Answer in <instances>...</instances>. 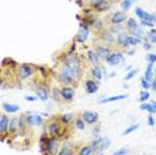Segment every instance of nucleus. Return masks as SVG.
I'll use <instances>...</instances> for the list:
<instances>
[{
    "label": "nucleus",
    "instance_id": "obj_1",
    "mask_svg": "<svg viewBox=\"0 0 156 155\" xmlns=\"http://www.w3.org/2000/svg\"><path fill=\"white\" fill-rule=\"evenodd\" d=\"M57 149H59V140L56 139V136H51L48 138V140H47V143L44 144L43 150L46 151L48 155H53L57 153Z\"/></svg>",
    "mask_w": 156,
    "mask_h": 155
},
{
    "label": "nucleus",
    "instance_id": "obj_2",
    "mask_svg": "<svg viewBox=\"0 0 156 155\" xmlns=\"http://www.w3.org/2000/svg\"><path fill=\"white\" fill-rule=\"evenodd\" d=\"M35 72V67L31 66V64H27V63H24V64H20L19 66V78L23 80L28 79L29 76L32 75V74Z\"/></svg>",
    "mask_w": 156,
    "mask_h": 155
},
{
    "label": "nucleus",
    "instance_id": "obj_3",
    "mask_svg": "<svg viewBox=\"0 0 156 155\" xmlns=\"http://www.w3.org/2000/svg\"><path fill=\"white\" fill-rule=\"evenodd\" d=\"M88 36H90V29H88V27L84 24V23H80L79 31H77V33H76L75 40L76 42H79V43H86Z\"/></svg>",
    "mask_w": 156,
    "mask_h": 155
},
{
    "label": "nucleus",
    "instance_id": "obj_4",
    "mask_svg": "<svg viewBox=\"0 0 156 155\" xmlns=\"http://www.w3.org/2000/svg\"><path fill=\"white\" fill-rule=\"evenodd\" d=\"M123 58H124V56H123V53H121V52H111L110 55L107 56L106 62L110 66L116 67L117 64H120V63L123 62Z\"/></svg>",
    "mask_w": 156,
    "mask_h": 155
},
{
    "label": "nucleus",
    "instance_id": "obj_5",
    "mask_svg": "<svg viewBox=\"0 0 156 155\" xmlns=\"http://www.w3.org/2000/svg\"><path fill=\"white\" fill-rule=\"evenodd\" d=\"M25 122L28 126H42L43 124V118L36 114L27 112L25 114Z\"/></svg>",
    "mask_w": 156,
    "mask_h": 155
},
{
    "label": "nucleus",
    "instance_id": "obj_6",
    "mask_svg": "<svg viewBox=\"0 0 156 155\" xmlns=\"http://www.w3.org/2000/svg\"><path fill=\"white\" fill-rule=\"evenodd\" d=\"M73 96H75V90H73L71 86H64L62 88L63 100H66V102H71V100L73 99Z\"/></svg>",
    "mask_w": 156,
    "mask_h": 155
},
{
    "label": "nucleus",
    "instance_id": "obj_7",
    "mask_svg": "<svg viewBox=\"0 0 156 155\" xmlns=\"http://www.w3.org/2000/svg\"><path fill=\"white\" fill-rule=\"evenodd\" d=\"M60 131H62V129H60L59 123L49 122L48 124H47V134H49L51 136H57L60 134Z\"/></svg>",
    "mask_w": 156,
    "mask_h": 155
},
{
    "label": "nucleus",
    "instance_id": "obj_8",
    "mask_svg": "<svg viewBox=\"0 0 156 155\" xmlns=\"http://www.w3.org/2000/svg\"><path fill=\"white\" fill-rule=\"evenodd\" d=\"M97 112H92V111H86V112H83V119L84 122L88 123V124H93L97 122Z\"/></svg>",
    "mask_w": 156,
    "mask_h": 155
},
{
    "label": "nucleus",
    "instance_id": "obj_9",
    "mask_svg": "<svg viewBox=\"0 0 156 155\" xmlns=\"http://www.w3.org/2000/svg\"><path fill=\"white\" fill-rule=\"evenodd\" d=\"M125 20H127V15L124 12H115L111 16V23L112 24H121Z\"/></svg>",
    "mask_w": 156,
    "mask_h": 155
},
{
    "label": "nucleus",
    "instance_id": "obj_10",
    "mask_svg": "<svg viewBox=\"0 0 156 155\" xmlns=\"http://www.w3.org/2000/svg\"><path fill=\"white\" fill-rule=\"evenodd\" d=\"M9 122H11V119H8L4 114L0 116V133H2V135H4L9 130Z\"/></svg>",
    "mask_w": 156,
    "mask_h": 155
},
{
    "label": "nucleus",
    "instance_id": "obj_11",
    "mask_svg": "<svg viewBox=\"0 0 156 155\" xmlns=\"http://www.w3.org/2000/svg\"><path fill=\"white\" fill-rule=\"evenodd\" d=\"M99 90V84H97L95 80L92 79H88L86 80V91H87V94H95L96 91Z\"/></svg>",
    "mask_w": 156,
    "mask_h": 155
},
{
    "label": "nucleus",
    "instance_id": "obj_12",
    "mask_svg": "<svg viewBox=\"0 0 156 155\" xmlns=\"http://www.w3.org/2000/svg\"><path fill=\"white\" fill-rule=\"evenodd\" d=\"M36 90V96H38V99H42V100H48V88L44 86H39Z\"/></svg>",
    "mask_w": 156,
    "mask_h": 155
},
{
    "label": "nucleus",
    "instance_id": "obj_13",
    "mask_svg": "<svg viewBox=\"0 0 156 155\" xmlns=\"http://www.w3.org/2000/svg\"><path fill=\"white\" fill-rule=\"evenodd\" d=\"M128 38H130V35H128L127 32H120L117 36V44L120 47H123V48L130 47V44H128Z\"/></svg>",
    "mask_w": 156,
    "mask_h": 155
},
{
    "label": "nucleus",
    "instance_id": "obj_14",
    "mask_svg": "<svg viewBox=\"0 0 156 155\" xmlns=\"http://www.w3.org/2000/svg\"><path fill=\"white\" fill-rule=\"evenodd\" d=\"M87 59H88V62L91 63L93 67L95 66H99V56H97V53L96 51H92V50H90V51L87 52Z\"/></svg>",
    "mask_w": 156,
    "mask_h": 155
},
{
    "label": "nucleus",
    "instance_id": "obj_15",
    "mask_svg": "<svg viewBox=\"0 0 156 155\" xmlns=\"http://www.w3.org/2000/svg\"><path fill=\"white\" fill-rule=\"evenodd\" d=\"M96 53H97V56H99V59H107V56L111 53V51L106 46H99L96 48Z\"/></svg>",
    "mask_w": 156,
    "mask_h": 155
},
{
    "label": "nucleus",
    "instance_id": "obj_16",
    "mask_svg": "<svg viewBox=\"0 0 156 155\" xmlns=\"http://www.w3.org/2000/svg\"><path fill=\"white\" fill-rule=\"evenodd\" d=\"M100 39L103 40V42H106L107 44H112L115 42V38H114V33L111 31H103L100 35Z\"/></svg>",
    "mask_w": 156,
    "mask_h": 155
},
{
    "label": "nucleus",
    "instance_id": "obj_17",
    "mask_svg": "<svg viewBox=\"0 0 156 155\" xmlns=\"http://www.w3.org/2000/svg\"><path fill=\"white\" fill-rule=\"evenodd\" d=\"M91 74H92V76L95 78V79L97 80H101L103 79V74H104V68L101 66H95L92 68V71H91Z\"/></svg>",
    "mask_w": 156,
    "mask_h": 155
},
{
    "label": "nucleus",
    "instance_id": "obj_18",
    "mask_svg": "<svg viewBox=\"0 0 156 155\" xmlns=\"http://www.w3.org/2000/svg\"><path fill=\"white\" fill-rule=\"evenodd\" d=\"M9 131L12 134H16L18 131H20V124H19V118H13L9 122Z\"/></svg>",
    "mask_w": 156,
    "mask_h": 155
},
{
    "label": "nucleus",
    "instance_id": "obj_19",
    "mask_svg": "<svg viewBox=\"0 0 156 155\" xmlns=\"http://www.w3.org/2000/svg\"><path fill=\"white\" fill-rule=\"evenodd\" d=\"M3 110L5 111V112H8V114H13V112H16L18 110H20V107L18 106V104H9V103H3Z\"/></svg>",
    "mask_w": 156,
    "mask_h": 155
},
{
    "label": "nucleus",
    "instance_id": "obj_20",
    "mask_svg": "<svg viewBox=\"0 0 156 155\" xmlns=\"http://www.w3.org/2000/svg\"><path fill=\"white\" fill-rule=\"evenodd\" d=\"M152 72H154V63H148L147 66V70H145V74H144V79L147 80V82H152Z\"/></svg>",
    "mask_w": 156,
    "mask_h": 155
},
{
    "label": "nucleus",
    "instance_id": "obj_21",
    "mask_svg": "<svg viewBox=\"0 0 156 155\" xmlns=\"http://www.w3.org/2000/svg\"><path fill=\"white\" fill-rule=\"evenodd\" d=\"M125 98H127V95H116V96L106 98V99H100V100H99V104L110 103V102H116V100H121V99H125Z\"/></svg>",
    "mask_w": 156,
    "mask_h": 155
},
{
    "label": "nucleus",
    "instance_id": "obj_22",
    "mask_svg": "<svg viewBox=\"0 0 156 155\" xmlns=\"http://www.w3.org/2000/svg\"><path fill=\"white\" fill-rule=\"evenodd\" d=\"M106 2L107 0H87L88 5H90L91 8H95V9H99Z\"/></svg>",
    "mask_w": 156,
    "mask_h": 155
},
{
    "label": "nucleus",
    "instance_id": "obj_23",
    "mask_svg": "<svg viewBox=\"0 0 156 155\" xmlns=\"http://www.w3.org/2000/svg\"><path fill=\"white\" fill-rule=\"evenodd\" d=\"M135 13H136V15L139 16V18H140L141 20H145V19H151V13H148V12H145L143 8H137L135 9ZM152 20V19H151Z\"/></svg>",
    "mask_w": 156,
    "mask_h": 155
},
{
    "label": "nucleus",
    "instance_id": "obj_24",
    "mask_svg": "<svg viewBox=\"0 0 156 155\" xmlns=\"http://www.w3.org/2000/svg\"><path fill=\"white\" fill-rule=\"evenodd\" d=\"M139 27V24L136 23V20L135 19H132V18H130V19H127V29L130 32H134L135 29H136Z\"/></svg>",
    "mask_w": 156,
    "mask_h": 155
},
{
    "label": "nucleus",
    "instance_id": "obj_25",
    "mask_svg": "<svg viewBox=\"0 0 156 155\" xmlns=\"http://www.w3.org/2000/svg\"><path fill=\"white\" fill-rule=\"evenodd\" d=\"M93 153H96L92 147H91V144L90 146H84V147H81V149L79 150V155H92Z\"/></svg>",
    "mask_w": 156,
    "mask_h": 155
},
{
    "label": "nucleus",
    "instance_id": "obj_26",
    "mask_svg": "<svg viewBox=\"0 0 156 155\" xmlns=\"http://www.w3.org/2000/svg\"><path fill=\"white\" fill-rule=\"evenodd\" d=\"M52 98L56 100V102H59V100H62V88H59V87H53L52 88Z\"/></svg>",
    "mask_w": 156,
    "mask_h": 155
},
{
    "label": "nucleus",
    "instance_id": "obj_27",
    "mask_svg": "<svg viewBox=\"0 0 156 155\" xmlns=\"http://www.w3.org/2000/svg\"><path fill=\"white\" fill-rule=\"evenodd\" d=\"M73 120V115L72 114H64V115L60 116V122L63 124H70Z\"/></svg>",
    "mask_w": 156,
    "mask_h": 155
},
{
    "label": "nucleus",
    "instance_id": "obj_28",
    "mask_svg": "<svg viewBox=\"0 0 156 155\" xmlns=\"http://www.w3.org/2000/svg\"><path fill=\"white\" fill-rule=\"evenodd\" d=\"M131 35L135 36V38H139V39H144V32H143V29H141L140 26H139L134 32H131Z\"/></svg>",
    "mask_w": 156,
    "mask_h": 155
},
{
    "label": "nucleus",
    "instance_id": "obj_29",
    "mask_svg": "<svg viewBox=\"0 0 156 155\" xmlns=\"http://www.w3.org/2000/svg\"><path fill=\"white\" fill-rule=\"evenodd\" d=\"M86 122H84V119L83 118H77V119L75 120V126H76V129L77 130H84L86 129Z\"/></svg>",
    "mask_w": 156,
    "mask_h": 155
},
{
    "label": "nucleus",
    "instance_id": "obj_30",
    "mask_svg": "<svg viewBox=\"0 0 156 155\" xmlns=\"http://www.w3.org/2000/svg\"><path fill=\"white\" fill-rule=\"evenodd\" d=\"M110 139L108 138H101V143H100V150L99 151H103V150H107L108 147H110Z\"/></svg>",
    "mask_w": 156,
    "mask_h": 155
},
{
    "label": "nucleus",
    "instance_id": "obj_31",
    "mask_svg": "<svg viewBox=\"0 0 156 155\" xmlns=\"http://www.w3.org/2000/svg\"><path fill=\"white\" fill-rule=\"evenodd\" d=\"M132 0H123V2H121V9H123V11L125 12V11H128V9L131 8V5H132Z\"/></svg>",
    "mask_w": 156,
    "mask_h": 155
},
{
    "label": "nucleus",
    "instance_id": "obj_32",
    "mask_svg": "<svg viewBox=\"0 0 156 155\" xmlns=\"http://www.w3.org/2000/svg\"><path fill=\"white\" fill-rule=\"evenodd\" d=\"M93 28L95 29H103L104 28V22L101 19H95V22H93Z\"/></svg>",
    "mask_w": 156,
    "mask_h": 155
},
{
    "label": "nucleus",
    "instance_id": "obj_33",
    "mask_svg": "<svg viewBox=\"0 0 156 155\" xmlns=\"http://www.w3.org/2000/svg\"><path fill=\"white\" fill-rule=\"evenodd\" d=\"M140 110H143V111H148V112H155L154 111V107H152V104L151 103H141V106H140Z\"/></svg>",
    "mask_w": 156,
    "mask_h": 155
},
{
    "label": "nucleus",
    "instance_id": "obj_34",
    "mask_svg": "<svg viewBox=\"0 0 156 155\" xmlns=\"http://www.w3.org/2000/svg\"><path fill=\"white\" fill-rule=\"evenodd\" d=\"M147 39L150 40L151 43H156V29L152 28L151 31L147 33Z\"/></svg>",
    "mask_w": 156,
    "mask_h": 155
},
{
    "label": "nucleus",
    "instance_id": "obj_35",
    "mask_svg": "<svg viewBox=\"0 0 156 155\" xmlns=\"http://www.w3.org/2000/svg\"><path fill=\"white\" fill-rule=\"evenodd\" d=\"M139 129V124H134V126H131V127H128V129H125L123 133H121V135L125 136V135H128V134H131V133H134L135 130H137Z\"/></svg>",
    "mask_w": 156,
    "mask_h": 155
},
{
    "label": "nucleus",
    "instance_id": "obj_36",
    "mask_svg": "<svg viewBox=\"0 0 156 155\" xmlns=\"http://www.w3.org/2000/svg\"><path fill=\"white\" fill-rule=\"evenodd\" d=\"M140 42H141V39L135 38V36H132V35H130V38H128V44L130 46H137Z\"/></svg>",
    "mask_w": 156,
    "mask_h": 155
},
{
    "label": "nucleus",
    "instance_id": "obj_37",
    "mask_svg": "<svg viewBox=\"0 0 156 155\" xmlns=\"http://www.w3.org/2000/svg\"><path fill=\"white\" fill-rule=\"evenodd\" d=\"M148 99H150V92L147 90H143L140 92V100L143 103H145V102H148Z\"/></svg>",
    "mask_w": 156,
    "mask_h": 155
},
{
    "label": "nucleus",
    "instance_id": "obj_38",
    "mask_svg": "<svg viewBox=\"0 0 156 155\" xmlns=\"http://www.w3.org/2000/svg\"><path fill=\"white\" fill-rule=\"evenodd\" d=\"M110 31L114 33H116V35H119V33H120V31H121V26L120 24H112L111 26V28H110Z\"/></svg>",
    "mask_w": 156,
    "mask_h": 155
},
{
    "label": "nucleus",
    "instance_id": "obj_39",
    "mask_svg": "<svg viewBox=\"0 0 156 155\" xmlns=\"http://www.w3.org/2000/svg\"><path fill=\"white\" fill-rule=\"evenodd\" d=\"M57 155H73V150L68 149V147H63V149L57 153Z\"/></svg>",
    "mask_w": 156,
    "mask_h": 155
},
{
    "label": "nucleus",
    "instance_id": "obj_40",
    "mask_svg": "<svg viewBox=\"0 0 156 155\" xmlns=\"http://www.w3.org/2000/svg\"><path fill=\"white\" fill-rule=\"evenodd\" d=\"M110 7H111V2H110V0H107V2H106V3H104V4H103V5H101V7H100V8H99V9H97V11H99V12L107 11V9H108V8H110Z\"/></svg>",
    "mask_w": 156,
    "mask_h": 155
},
{
    "label": "nucleus",
    "instance_id": "obj_41",
    "mask_svg": "<svg viewBox=\"0 0 156 155\" xmlns=\"http://www.w3.org/2000/svg\"><path fill=\"white\" fill-rule=\"evenodd\" d=\"M140 26H148V27H154L155 23L152 22L151 19H145V20H141L140 22Z\"/></svg>",
    "mask_w": 156,
    "mask_h": 155
},
{
    "label": "nucleus",
    "instance_id": "obj_42",
    "mask_svg": "<svg viewBox=\"0 0 156 155\" xmlns=\"http://www.w3.org/2000/svg\"><path fill=\"white\" fill-rule=\"evenodd\" d=\"M136 74H137L136 70H130V71H128V74H127V76H125L124 79H125V80H130V79H132V78L136 75Z\"/></svg>",
    "mask_w": 156,
    "mask_h": 155
},
{
    "label": "nucleus",
    "instance_id": "obj_43",
    "mask_svg": "<svg viewBox=\"0 0 156 155\" xmlns=\"http://www.w3.org/2000/svg\"><path fill=\"white\" fill-rule=\"evenodd\" d=\"M140 84H141V87H143L144 90H147V88H150V87H151V83H150V82H147V80H145L144 78H141Z\"/></svg>",
    "mask_w": 156,
    "mask_h": 155
},
{
    "label": "nucleus",
    "instance_id": "obj_44",
    "mask_svg": "<svg viewBox=\"0 0 156 155\" xmlns=\"http://www.w3.org/2000/svg\"><path fill=\"white\" fill-rule=\"evenodd\" d=\"M147 60H148V63H155L156 62V55H155V53H148V55H147Z\"/></svg>",
    "mask_w": 156,
    "mask_h": 155
},
{
    "label": "nucleus",
    "instance_id": "obj_45",
    "mask_svg": "<svg viewBox=\"0 0 156 155\" xmlns=\"http://www.w3.org/2000/svg\"><path fill=\"white\" fill-rule=\"evenodd\" d=\"M127 154H128V150L127 149H120V150L115 151L112 155H127Z\"/></svg>",
    "mask_w": 156,
    "mask_h": 155
},
{
    "label": "nucleus",
    "instance_id": "obj_46",
    "mask_svg": "<svg viewBox=\"0 0 156 155\" xmlns=\"http://www.w3.org/2000/svg\"><path fill=\"white\" fill-rule=\"evenodd\" d=\"M24 99L27 100V102H35L36 99H38V96H33V95H25Z\"/></svg>",
    "mask_w": 156,
    "mask_h": 155
},
{
    "label": "nucleus",
    "instance_id": "obj_47",
    "mask_svg": "<svg viewBox=\"0 0 156 155\" xmlns=\"http://www.w3.org/2000/svg\"><path fill=\"white\" fill-rule=\"evenodd\" d=\"M148 124H150V126H155V119L152 115L148 116Z\"/></svg>",
    "mask_w": 156,
    "mask_h": 155
},
{
    "label": "nucleus",
    "instance_id": "obj_48",
    "mask_svg": "<svg viewBox=\"0 0 156 155\" xmlns=\"http://www.w3.org/2000/svg\"><path fill=\"white\" fill-rule=\"evenodd\" d=\"M151 88L156 92V78H154V79H152V82H151Z\"/></svg>",
    "mask_w": 156,
    "mask_h": 155
},
{
    "label": "nucleus",
    "instance_id": "obj_49",
    "mask_svg": "<svg viewBox=\"0 0 156 155\" xmlns=\"http://www.w3.org/2000/svg\"><path fill=\"white\" fill-rule=\"evenodd\" d=\"M151 19H152V22L156 24V12H154V13H151Z\"/></svg>",
    "mask_w": 156,
    "mask_h": 155
},
{
    "label": "nucleus",
    "instance_id": "obj_50",
    "mask_svg": "<svg viewBox=\"0 0 156 155\" xmlns=\"http://www.w3.org/2000/svg\"><path fill=\"white\" fill-rule=\"evenodd\" d=\"M151 104H152V107H154V111L156 112V102H152Z\"/></svg>",
    "mask_w": 156,
    "mask_h": 155
},
{
    "label": "nucleus",
    "instance_id": "obj_51",
    "mask_svg": "<svg viewBox=\"0 0 156 155\" xmlns=\"http://www.w3.org/2000/svg\"><path fill=\"white\" fill-rule=\"evenodd\" d=\"M97 155H103V154H101V151H97Z\"/></svg>",
    "mask_w": 156,
    "mask_h": 155
},
{
    "label": "nucleus",
    "instance_id": "obj_52",
    "mask_svg": "<svg viewBox=\"0 0 156 155\" xmlns=\"http://www.w3.org/2000/svg\"><path fill=\"white\" fill-rule=\"evenodd\" d=\"M132 2H136V0H132Z\"/></svg>",
    "mask_w": 156,
    "mask_h": 155
}]
</instances>
